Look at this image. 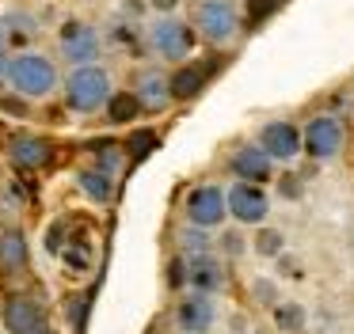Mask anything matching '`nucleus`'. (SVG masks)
<instances>
[{
    "label": "nucleus",
    "instance_id": "a211bd4d",
    "mask_svg": "<svg viewBox=\"0 0 354 334\" xmlns=\"http://www.w3.org/2000/svg\"><path fill=\"white\" fill-rule=\"evenodd\" d=\"M0 270L4 273H24L27 270V235L19 228L0 232Z\"/></svg>",
    "mask_w": 354,
    "mask_h": 334
},
{
    "label": "nucleus",
    "instance_id": "4be33fe9",
    "mask_svg": "<svg viewBox=\"0 0 354 334\" xmlns=\"http://www.w3.org/2000/svg\"><path fill=\"white\" fill-rule=\"evenodd\" d=\"M305 308L301 304H274V326L282 334H301L305 331Z\"/></svg>",
    "mask_w": 354,
    "mask_h": 334
},
{
    "label": "nucleus",
    "instance_id": "412c9836",
    "mask_svg": "<svg viewBox=\"0 0 354 334\" xmlns=\"http://www.w3.org/2000/svg\"><path fill=\"white\" fill-rule=\"evenodd\" d=\"M4 27H8L12 46H27V42H35V35H39V19H35L31 12H24V8L4 15Z\"/></svg>",
    "mask_w": 354,
    "mask_h": 334
},
{
    "label": "nucleus",
    "instance_id": "39448f33",
    "mask_svg": "<svg viewBox=\"0 0 354 334\" xmlns=\"http://www.w3.org/2000/svg\"><path fill=\"white\" fill-rule=\"evenodd\" d=\"M301 137H305V156L316 159V164H328L343 152L346 144V126L335 118V114H316L301 126Z\"/></svg>",
    "mask_w": 354,
    "mask_h": 334
},
{
    "label": "nucleus",
    "instance_id": "9d476101",
    "mask_svg": "<svg viewBox=\"0 0 354 334\" xmlns=\"http://www.w3.org/2000/svg\"><path fill=\"white\" fill-rule=\"evenodd\" d=\"M225 197H229V213L232 220H240V224H263L270 213V197L263 186H255V182H232L229 190H225Z\"/></svg>",
    "mask_w": 354,
    "mask_h": 334
},
{
    "label": "nucleus",
    "instance_id": "f257e3e1",
    "mask_svg": "<svg viewBox=\"0 0 354 334\" xmlns=\"http://www.w3.org/2000/svg\"><path fill=\"white\" fill-rule=\"evenodd\" d=\"M0 76L8 80L12 91H19V95H27V99H50L65 84L57 61L46 57V53H35V50L8 57L0 65Z\"/></svg>",
    "mask_w": 354,
    "mask_h": 334
},
{
    "label": "nucleus",
    "instance_id": "2eb2a0df",
    "mask_svg": "<svg viewBox=\"0 0 354 334\" xmlns=\"http://www.w3.org/2000/svg\"><path fill=\"white\" fill-rule=\"evenodd\" d=\"M214 319H217V308H214V296H206V293L183 296L176 308V323L183 326V334H209Z\"/></svg>",
    "mask_w": 354,
    "mask_h": 334
},
{
    "label": "nucleus",
    "instance_id": "b1692460",
    "mask_svg": "<svg viewBox=\"0 0 354 334\" xmlns=\"http://www.w3.org/2000/svg\"><path fill=\"white\" fill-rule=\"evenodd\" d=\"M209 232L206 228H198V224H187V228H179V247L187 250V255H206L209 250Z\"/></svg>",
    "mask_w": 354,
    "mask_h": 334
},
{
    "label": "nucleus",
    "instance_id": "7c9ffc66",
    "mask_svg": "<svg viewBox=\"0 0 354 334\" xmlns=\"http://www.w3.org/2000/svg\"><path fill=\"white\" fill-rule=\"evenodd\" d=\"M62 258H65V266H69V270H80V273L92 266V250H88V247H77V243H73V247H65Z\"/></svg>",
    "mask_w": 354,
    "mask_h": 334
},
{
    "label": "nucleus",
    "instance_id": "5701e85b",
    "mask_svg": "<svg viewBox=\"0 0 354 334\" xmlns=\"http://www.w3.org/2000/svg\"><path fill=\"white\" fill-rule=\"evenodd\" d=\"M252 247H255V255H259V258H278L286 250V235L278 232V228H259L255 239H252Z\"/></svg>",
    "mask_w": 354,
    "mask_h": 334
},
{
    "label": "nucleus",
    "instance_id": "6e6552de",
    "mask_svg": "<svg viewBox=\"0 0 354 334\" xmlns=\"http://www.w3.org/2000/svg\"><path fill=\"white\" fill-rule=\"evenodd\" d=\"M259 148L267 152L274 164H286V159H297L305 152V137H301V126L286 118H274L259 129Z\"/></svg>",
    "mask_w": 354,
    "mask_h": 334
},
{
    "label": "nucleus",
    "instance_id": "1a4fd4ad",
    "mask_svg": "<svg viewBox=\"0 0 354 334\" xmlns=\"http://www.w3.org/2000/svg\"><path fill=\"white\" fill-rule=\"evenodd\" d=\"M0 323H4L8 334H35L46 326V311L31 293H12L0 308Z\"/></svg>",
    "mask_w": 354,
    "mask_h": 334
},
{
    "label": "nucleus",
    "instance_id": "bb28decb",
    "mask_svg": "<svg viewBox=\"0 0 354 334\" xmlns=\"http://www.w3.org/2000/svg\"><path fill=\"white\" fill-rule=\"evenodd\" d=\"M88 308H92V293H80V296L69 300V326L77 334L84 331V323H88Z\"/></svg>",
    "mask_w": 354,
    "mask_h": 334
},
{
    "label": "nucleus",
    "instance_id": "f3484780",
    "mask_svg": "<svg viewBox=\"0 0 354 334\" xmlns=\"http://www.w3.org/2000/svg\"><path fill=\"white\" fill-rule=\"evenodd\" d=\"M145 114V106H141L138 91H111L107 106H103V118L111 121V126H133V121Z\"/></svg>",
    "mask_w": 354,
    "mask_h": 334
},
{
    "label": "nucleus",
    "instance_id": "4c0bfd02",
    "mask_svg": "<svg viewBox=\"0 0 354 334\" xmlns=\"http://www.w3.org/2000/svg\"><path fill=\"white\" fill-rule=\"evenodd\" d=\"M149 334H160V331H156V326H149Z\"/></svg>",
    "mask_w": 354,
    "mask_h": 334
},
{
    "label": "nucleus",
    "instance_id": "7ed1b4c3",
    "mask_svg": "<svg viewBox=\"0 0 354 334\" xmlns=\"http://www.w3.org/2000/svg\"><path fill=\"white\" fill-rule=\"evenodd\" d=\"M194 46H198V30H194V23H187L183 15L171 12V15H156V19L149 23V50L160 61H168V65L191 61Z\"/></svg>",
    "mask_w": 354,
    "mask_h": 334
},
{
    "label": "nucleus",
    "instance_id": "6ab92c4d",
    "mask_svg": "<svg viewBox=\"0 0 354 334\" xmlns=\"http://www.w3.org/2000/svg\"><path fill=\"white\" fill-rule=\"evenodd\" d=\"M77 186L84 190L95 205H111V197H115V175L103 171V167H80Z\"/></svg>",
    "mask_w": 354,
    "mask_h": 334
},
{
    "label": "nucleus",
    "instance_id": "c756f323",
    "mask_svg": "<svg viewBox=\"0 0 354 334\" xmlns=\"http://www.w3.org/2000/svg\"><path fill=\"white\" fill-rule=\"evenodd\" d=\"M252 300L259 304V308H274V304H278V285H274V281L255 277L252 281Z\"/></svg>",
    "mask_w": 354,
    "mask_h": 334
},
{
    "label": "nucleus",
    "instance_id": "dca6fc26",
    "mask_svg": "<svg viewBox=\"0 0 354 334\" xmlns=\"http://www.w3.org/2000/svg\"><path fill=\"white\" fill-rule=\"evenodd\" d=\"M187 266H191V288L194 293L214 296L225 288V266H221V258H214L209 250L206 255H187Z\"/></svg>",
    "mask_w": 354,
    "mask_h": 334
},
{
    "label": "nucleus",
    "instance_id": "a878e982",
    "mask_svg": "<svg viewBox=\"0 0 354 334\" xmlns=\"http://www.w3.org/2000/svg\"><path fill=\"white\" fill-rule=\"evenodd\" d=\"M164 281H168V288H171V293H179V288H187V285H191V266H187V255L171 258V262H168V270H164Z\"/></svg>",
    "mask_w": 354,
    "mask_h": 334
},
{
    "label": "nucleus",
    "instance_id": "f8f14e48",
    "mask_svg": "<svg viewBox=\"0 0 354 334\" xmlns=\"http://www.w3.org/2000/svg\"><path fill=\"white\" fill-rule=\"evenodd\" d=\"M133 91H138L145 114H164L171 103V72H164L160 65H145L133 76Z\"/></svg>",
    "mask_w": 354,
    "mask_h": 334
},
{
    "label": "nucleus",
    "instance_id": "72a5a7b5",
    "mask_svg": "<svg viewBox=\"0 0 354 334\" xmlns=\"http://www.w3.org/2000/svg\"><path fill=\"white\" fill-rule=\"evenodd\" d=\"M149 8H153L156 15H171V12H179V4H183V0H145Z\"/></svg>",
    "mask_w": 354,
    "mask_h": 334
},
{
    "label": "nucleus",
    "instance_id": "ddd939ff",
    "mask_svg": "<svg viewBox=\"0 0 354 334\" xmlns=\"http://www.w3.org/2000/svg\"><path fill=\"white\" fill-rule=\"evenodd\" d=\"M229 171H232V179H240V182L267 186V182L274 179V159H270L259 144H244V148H236L229 156Z\"/></svg>",
    "mask_w": 354,
    "mask_h": 334
},
{
    "label": "nucleus",
    "instance_id": "423d86ee",
    "mask_svg": "<svg viewBox=\"0 0 354 334\" xmlns=\"http://www.w3.org/2000/svg\"><path fill=\"white\" fill-rule=\"evenodd\" d=\"M57 50H62V57L69 61V65H95L100 53H103V38L92 23L69 19L57 30Z\"/></svg>",
    "mask_w": 354,
    "mask_h": 334
},
{
    "label": "nucleus",
    "instance_id": "cd10ccee",
    "mask_svg": "<svg viewBox=\"0 0 354 334\" xmlns=\"http://www.w3.org/2000/svg\"><path fill=\"white\" fill-rule=\"evenodd\" d=\"M278 4H282V0H248V12H244L248 27H259L263 19H270V15L278 12Z\"/></svg>",
    "mask_w": 354,
    "mask_h": 334
},
{
    "label": "nucleus",
    "instance_id": "f03ea898",
    "mask_svg": "<svg viewBox=\"0 0 354 334\" xmlns=\"http://www.w3.org/2000/svg\"><path fill=\"white\" fill-rule=\"evenodd\" d=\"M62 91H65V106L73 114H95L111 99V72L100 61L95 65H73L65 84H62Z\"/></svg>",
    "mask_w": 354,
    "mask_h": 334
},
{
    "label": "nucleus",
    "instance_id": "473e14b6",
    "mask_svg": "<svg viewBox=\"0 0 354 334\" xmlns=\"http://www.w3.org/2000/svg\"><path fill=\"white\" fill-rule=\"evenodd\" d=\"M217 247H221L225 255L240 258V255H244V247H248V243H244V235H240V232H225L221 239H217Z\"/></svg>",
    "mask_w": 354,
    "mask_h": 334
},
{
    "label": "nucleus",
    "instance_id": "2f4dec72",
    "mask_svg": "<svg viewBox=\"0 0 354 334\" xmlns=\"http://www.w3.org/2000/svg\"><path fill=\"white\" fill-rule=\"evenodd\" d=\"M42 243H46V250H54V255H62V250H65V224H62V220L46 228V235H42Z\"/></svg>",
    "mask_w": 354,
    "mask_h": 334
},
{
    "label": "nucleus",
    "instance_id": "f704fd0d",
    "mask_svg": "<svg viewBox=\"0 0 354 334\" xmlns=\"http://www.w3.org/2000/svg\"><path fill=\"white\" fill-rule=\"evenodd\" d=\"M278 273H286V277H297V258L282 250V255H278Z\"/></svg>",
    "mask_w": 354,
    "mask_h": 334
},
{
    "label": "nucleus",
    "instance_id": "0eeeda50",
    "mask_svg": "<svg viewBox=\"0 0 354 334\" xmlns=\"http://www.w3.org/2000/svg\"><path fill=\"white\" fill-rule=\"evenodd\" d=\"M183 209H187V220H191V224H198V228H217L225 217H229V197H225L221 186H214V182H202V186H191Z\"/></svg>",
    "mask_w": 354,
    "mask_h": 334
},
{
    "label": "nucleus",
    "instance_id": "4468645a",
    "mask_svg": "<svg viewBox=\"0 0 354 334\" xmlns=\"http://www.w3.org/2000/svg\"><path fill=\"white\" fill-rule=\"evenodd\" d=\"M214 61H183L179 68H171V103H191V99L202 95V88L214 76Z\"/></svg>",
    "mask_w": 354,
    "mask_h": 334
},
{
    "label": "nucleus",
    "instance_id": "20e7f679",
    "mask_svg": "<svg viewBox=\"0 0 354 334\" xmlns=\"http://www.w3.org/2000/svg\"><path fill=\"white\" fill-rule=\"evenodd\" d=\"M240 19H244V15H240V8L232 4V0H198L194 12H191V23H194V30H198V38L209 46L232 42V38L240 35Z\"/></svg>",
    "mask_w": 354,
    "mask_h": 334
},
{
    "label": "nucleus",
    "instance_id": "9b49d317",
    "mask_svg": "<svg viewBox=\"0 0 354 334\" xmlns=\"http://www.w3.org/2000/svg\"><path fill=\"white\" fill-rule=\"evenodd\" d=\"M54 141H46V137L39 133H16L8 141V164L16 167V171H42V167L54 164Z\"/></svg>",
    "mask_w": 354,
    "mask_h": 334
},
{
    "label": "nucleus",
    "instance_id": "c85d7f7f",
    "mask_svg": "<svg viewBox=\"0 0 354 334\" xmlns=\"http://www.w3.org/2000/svg\"><path fill=\"white\" fill-rule=\"evenodd\" d=\"M0 114H8V118H27V114H31V99L19 95V91H8V95H0Z\"/></svg>",
    "mask_w": 354,
    "mask_h": 334
},
{
    "label": "nucleus",
    "instance_id": "393cba45",
    "mask_svg": "<svg viewBox=\"0 0 354 334\" xmlns=\"http://www.w3.org/2000/svg\"><path fill=\"white\" fill-rule=\"evenodd\" d=\"M92 152H95V159H100L95 167L118 175V167H122V159H126V148H122V144H92Z\"/></svg>",
    "mask_w": 354,
    "mask_h": 334
},
{
    "label": "nucleus",
    "instance_id": "aec40b11",
    "mask_svg": "<svg viewBox=\"0 0 354 334\" xmlns=\"http://www.w3.org/2000/svg\"><path fill=\"white\" fill-rule=\"evenodd\" d=\"M122 148H126V159H130V164H141V159H149L160 148V133H156V129H138V133H130L122 141Z\"/></svg>",
    "mask_w": 354,
    "mask_h": 334
},
{
    "label": "nucleus",
    "instance_id": "c9c22d12",
    "mask_svg": "<svg viewBox=\"0 0 354 334\" xmlns=\"http://www.w3.org/2000/svg\"><path fill=\"white\" fill-rule=\"evenodd\" d=\"M8 50H12V38H8V27H4V19H0V65L8 61Z\"/></svg>",
    "mask_w": 354,
    "mask_h": 334
},
{
    "label": "nucleus",
    "instance_id": "e433bc0d",
    "mask_svg": "<svg viewBox=\"0 0 354 334\" xmlns=\"http://www.w3.org/2000/svg\"><path fill=\"white\" fill-rule=\"evenodd\" d=\"M35 334H54V331H50V326H42V331H35Z\"/></svg>",
    "mask_w": 354,
    "mask_h": 334
}]
</instances>
